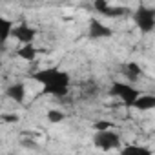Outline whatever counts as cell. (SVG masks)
<instances>
[{
    "instance_id": "cell-4",
    "label": "cell",
    "mask_w": 155,
    "mask_h": 155,
    "mask_svg": "<svg viewBox=\"0 0 155 155\" xmlns=\"http://www.w3.org/2000/svg\"><path fill=\"white\" fill-rule=\"evenodd\" d=\"M93 146L102 150V151H110V150H119L122 148V139L117 131L113 130H104V131H95L93 135Z\"/></svg>"
},
{
    "instance_id": "cell-12",
    "label": "cell",
    "mask_w": 155,
    "mask_h": 155,
    "mask_svg": "<svg viewBox=\"0 0 155 155\" xmlns=\"http://www.w3.org/2000/svg\"><path fill=\"white\" fill-rule=\"evenodd\" d=\"M135 110H139V111H150V110H153L155 108V95H140L139 99H137V102H135V106H133Z\"/></svg>"
},
{
    "instance_id": "cell-7",
    "label": "cell",
    "mask_w": 155,
    "mask_h": 155,
    "mask_svg": "<svg viewBox=\"0 0 155 155\" xmlns=\"http://www.w3.org/2000/svg\"><path fill=\"white\" fill-rule=\"evenodd\" d=\"M13 38L18 40L22 46H28V44H33L35 38H37V29L31 28L28 22H20L15 26L13 29Z\"/></svg>"
},
{
    "instance_id": "cell-2",
    "label": "cell",
    "mask_w": 155,
    "mask_h": 155,
    "mask_svg": "<svg viewBox=\"0 0 155 155\" xmlns=\"http://www.w3.org/2000/svg\"><path fill=\"white\" fill-rule=\"evenodd\" d=\"M133 22L137 26V29L142 35L153 33L155 31V8H150L146 4L137 6V9L133 11Z\"/></svg>"
},
{
    "instance_id": "cell-9",
    "label": "cell",
    "mask_w": 155,
    "mask_h": 155,
    "mask_svg": "<svg viewBox=\"0 0 155 155\" xmlns=\"http://www.w3.org/2000/svg\"><path fill=\"white\" fill-rule=\"evenodd\" d=\"M122 73L126 77V81L128 84H135L140 81V77H142V68L137 64V62H128L124 68H122Z\"/></svg>"
},
{
    "instance_id": "cell-13",
    "label": "cell",
    "mask_w": 155,
    "mask_h": 155,
    "mask_svg": "<svg viewBox=\"0 0 155 155\" xmlns=\"http://www.w3.org/2000/svg\"><path fill=\"white\" fill-rule=\"evenodd\" d=\"M15 53H17V57L22 58V60H35L37 55H38V49L35 48V44H28V46H20Z\"/></svg>"
},
{
    "instance_id": "cell-11",
    "label": "cell",
    "mask_w": 155,
    "mask_h": 155,
    "mask_svg": "<svg viewBox=\"0 0 155 155\" xmlns=\"http://www.w3.org/2000/svg\"><path fill=\"white\" fill-rule=\"evenodd\" d=\"M119 155H153V153L146 146H140V144H126V146L120 148V153Z\"/></svg>"
},
{
    "instance_id": "cell-15",
    "label": "cell",
    "mask_w": 155,
    "mask_h": 155,
    "mask_svg": "<svg viewBox=\"0 0 155 155\" xmlns=\"http://www.w3.org/2000/svg\"><path fill=\"white\" fill-rule=\"evenodd\" d=\"M66 119V113L64 111H58V110H49L48 111V120L51 124H57V122H62Z\"/></svg>"
},
{
    "instance_id": "cell-3",
    "label": "cell",
    "mask_w": 155,
    "mask_h": 155,
    "mask_svg": "<svg viewBox=\"0 0 155 155\" xmlns=\"http://www.w3.org/2000/svg\"><path fill=\"white\" fill-rule=\"evenodd\" d=\"M110 95H113V97L120 99V102H122L126 108H133V106H135V102H137V99L140 97L139 90H137V88H133V84L119 82V81H115V82L111 84V88H110Z\"/></svg>"
},
{
    "instance_id": "cell-14",
    "label": "cell",
    "mask_w": 155,
    "mask_h": 155,
    "mask_svg": "<svg viewBox=\"0 0 155 155\" xmlns=\"http://www.w3.org/2000/svg\"><path fill=\"white\" fill-rule=\"evenodd\" d=\"M99 84L97 82H93V81H88V82H84L82 84V95L84 97H88V99H93V97H97L99 95Z\"/></svg>"
},
{
    "instance_id": "cell-6",
    "label": "cell",
    "mask_w": 155,
    "mask_h": 155,
    "mask_svg": "<svg viewBox=\"0 0 155 155\" xmlns=\"http://www.w3.org/2000/svg\"><path fill=\"white\" fill-rule=\"evenodd\" d=\"M93 9H95L99 15L106 17V18H119V17H124V15L130 13L128 8H122V6H110L106 0H97V2L93 4Z\"/></svg>"
},
{
    "instance_id": "cell-1",
    "label": "cell",
    "mask_w": 155,
    "mask_h": 155,
    "mask_svg": "<svg viewBox=\"0 0 155 155\" xmlns=\"http://www.w3.org/2000/svg\"><path fill=\"white\" fill-rule=\"evenodd\" d=\"M31 79L37 81L46 95H53L57 99H64L69 93V86H71V77L68 71L53 66V68H44L38 69L37 73L31 75Z\"/></svg>"
},
{
    "instance_id": "cell-5",
    "label": "cell",
    "mask_w": 155,
    "mask_h": 155,
    "mask_svg": "<svg viewBox=\"0 0 155 155\" xmlns=\"http://www.w3.org/2000/svg\"><path fill=\"white\" fill-rule=\"evenodd\" d=\"M111 35H113V29L110 26H106L97 17H91L90 18V24H88V38H91V40H102V38H110Z\"/></svg>"
},
{
    "instance_id": "cell-10",
    "label": "cell",
    "mask_w": 155,
    "mask_h": 155,
    "mask_svg": "<svg viewBox=\"0 0 155 155\" xmlns=\"http://www.w3.org/2000/svg\"><path fill=\"white\" fill-rule=\"evenodd\" d=\"M15 22L6 18V17H0V42L6 44L9 40V37H13V29H15Z\"/></svg>"
},
{
    "instance_id": "cell-16",
    "label": "cell",
    "mask_w": 155,
    "mask_h": 155,
    "mask_svg": "<svg viewBox=\"0 0 155 155\" xmlns=\"http://www.w3.org/2000/svg\"><path fill=\"white\" fill-rule=\"evenodd\" d=\"M4 120H9V122H17L18 117L17 115H4Z\"/></svg>"
},
{
    "instance_id": "cell-8",
    "label": "cell",
    "mask_w": 155,
    "mask_h": 155,
    "mask_svg": "<svg viewBox=\"0 0 155 155\" xmlns=\"http://www.w3.org/2000/svg\"><path fill=\"white\" fill-rule=\"evenodd\" d=\"M6 97L11 99L17 104H22L24 99H26V86H24V82H13L11 86H8L6 88Z\"/></svg>"
}]
</instances>
